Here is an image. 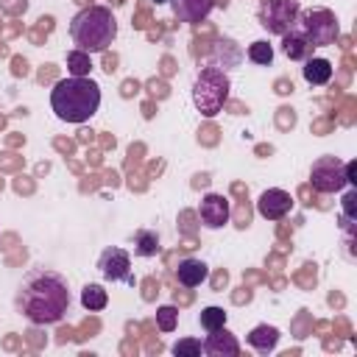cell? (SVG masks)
Masks as SVG:
<instances>
[{"mask_svg": "<svg viewBox=\"0 0 357 357\" xmlns=\"http://www.w3.org/2000/svg\"><path fill=\"white\" fill-rule=\"evenodd\" d=\"M14 310L31 324H59L70 310L67 276L53 268H33L14 293Z\"/></svg>", "mask_w": 357, "mask_h": 357, "instance_id": "1", "label": "cell"}, {"mask_svg": "<svg viewBox=\"0 0 357 357\" xmlns=\"http://www.w3.org/2000/svg\"><path fill=\"white\" fill-rule=\"evenodd\" d=\"M50 109L61 123H86L100 109V86L92 78H64L50 92Z\"/></svg>", "mask_w": 357, "mask_h": 357, "instance_id": "2", "label": "cell"}, {"mask_svg": "<svg viewBox=\"0 0 357 357\" xmlns=\"http://www.w3.org/2000/svg\"><path fill=\"white\" fill-rule=\"evenodd\" d=\"M73 45L84 53H103L117 39V20L106 6H89L70 22Z\"/></svg>", "mask_w": 357, "mask_h": 357, "instance_id": "3", "label": "cell"}, {"mask_svg": "<svg viewBox=\"0 0 357 357\" xmlns=\"http://www.w3.org/2000/svg\"><path fill=\"white\" fill-rule=\"evenodd\" d=\"M229 89H231L229 75L218 64H209L192 81V103L204 117H215L229 100Z\"/></svg>", "mask_w": 357, "mask_h": 357, "instance_id": "4", "label": "cell"}, {"mask_svg": "<svg viewBox=\"0 0 357 357\" xmlns=\"http://www.w3.org/2000/svg\"><path fill=\"white\" fill-rule=\"evenodd\" d=\"M296 28L307 36V42L312 47H326L335 45L340 28H337V17L329 8H310V11H298Z\"/></svg>", "mask_w": 357, "mask_h": 357, "instance_id": "5", "label": "cell"}, {"mask_svg": "<svg viewBox=\"0 0 357 357\" xmlns=\"http://www.w3.org/2000/svg\"><path fill=\"white\" fill-rule=\"evenodd\" d=\"M298 11H301V3L298 0H262L257 17H259V25L268 33L282 36V33H287L296 25Z\"/></svg>", "mask_w": 357, "mask_h": 357, "instance_id": "6", "label": "cell"}, {"mask_svg": "<svg viewBox=\"0 0 357 357\" xmlns=\"http://www.w3.org/2000/svg\"><path fill=\"white\" fill-rule=\"evenodd\" d=\"M310 181L318 192H340L343 187H349V178H346V162L326 153V156H318L310 167Z\"/></svg>", "mask_w": 357, "mask_h": 357, "instance_id": "7", "label": "cell"}, {"mask_svg": "<svg viewBox=\"0 0 357 357\" xmlns=\"http://www.w3.org/2000/svg\"><path fill=\"white\" fill-rule=\"evenodd\" d=\"M98 271L103 273V279L109 282H123V284H134V273H131V257L128 251L109 245L100 251L98 257Z\"/></svg>", "mask_w": 357, "mask_h": 357, "instance_id": "8", "label": "cell"}, {"mask_svg": "<svg viewBox=\"0 0 357 357\" xmlns=\"http://www.w3.org/2000/svg\"><path fill=\"white\" fill-rule=\"evenodd\" d=\"M290 209H293V198H290V192H284L279 187H271L257 198V212L268 220H282Z\"/></svg>", "mask_w": 357, "mask_h": 357, "instance_id": "9", "label": "cell"}, {"mask_svg": "<svg viewBox=\"0 0 357 357\" xmlns=\"http://www.w3.org/2000/svg\"><path fill=\"white\" fill-rule=\"evenodd\" d=\"M198 215H201V223H204L206 229H220V226H226V220H229V201H226L220 192H206V195L201 198Z\"/></svg>", "mask_w": 357, "mask_h": 357, "instance_id": "10", "label": "cell"}, {"mask_svg": "<svg viewBox=\"0 0 357 357\" xmlns=\"http://www.w3.org/2000/svg\"><path fill=\"white\" fill-rule=\"evenodd\" d=\"M201 346H204V354H209V357H237L240 354V343L226 326L212 329Z\"/></svg>", "mask_w": 357, "mask_h": 357, "instance_id": "11", "label": "cell"}, {"mask_svg": "<svg viewBox=\"0 0 357 357\" xmlns=\"http://www.w3.org/2000/svg\"><path fill=\"white\" fill-rule=\"evenodd\" d=\"M215 3L218 0H170L173 14L178 17V22H190V25L206 20L209 11L215 8Z\"/></svg>", "mask_w": 357, "mask_h": 357, "instance_id": "12", "label": "cell"}, {"mask_svg": "<svg viewBox=\"0 0 357 357\" xmlns=\"http://www.w3.org/2000/svg\"><path fill=\"white\" fill-rule=\"evenodd\" d=\"M206 276H209L206 262H201V259H195V257L181 259L178 268H176V282H178L181 287H198Z\"/></svg>", "mask_w": 357, "mask_h": 357, "instance_id": "13", "label": "cell"}, {"mask_svg": "<svg viewBox=\"0 0 357 357\" xmlns=\"http://www.w3.org/2000/svg\"><path fill=\"white\" fill-rule=\"evenodd\" d=\"M301 75H304L307 84L324 86V84H329V78H332V61H329V59H321V56H315V59L310 56V59H304Z\"/></svg>", "mask_w": 357, "mask_h": 357, "instance_id": "14", "label": "cell"}, {"mask_svg": "<svg viewBox=\"0 0 357 357\" xmlns=\"http://www.w3.org/2000/svg\"><path fill=\"white\" fill-rule=\"evenodd\" d=\"M279 343V329L276 326H268V324H259L248 332V346L259 354H271Z\"/></svg>", "mask_w": 357, "mask_h": 357, "instance_id": "15", "label": "cell"}, {"mask_svg": "<svg viewBox=\"0 0 357 357\" xmlns=\"http://www.w3.org/2000/svg\"><path fill=\"white\" fill-rule=\"evenodd\" d=\"M282 50H284L287 59H310L312 45H310L307 36L293 25L287 33H282Z\"/></svg>", "mask_w": 357, "mask_h": 357, "instance_id": "16", "label": "cell"}, {"mask_svg": "<svg viewBox=\"0 0 357 357\" xmlns=\"http://www.w3.org/2000/svg\"><path fill=\"white\" fill-rule=\"evenodd\" d=\"M134 254L137 257H156L159 254V234L153 229L134 231Z\"/></svg>", "mask_w": 357, "mask_h": 357, "instance_id": "17", "label": "cell"}, {"mask_svg": "<svg viewBox=\"0 0 357 357\" xmlns=\"http://www.w3.org/2000/svg\"><path fill=\"white\" fill-rule=\"evenodd\" d=\"M81 304H84V310L98 312V310H103V307L109 304V293L103 290V284L89 282V284H84V290H81Z\"/></svg>", "mask_w": 357, "mask_h": 357, "instance_id": "18", "label": "cell"}, {"mask_svg": "<svg viewBox=\"0 0 357 357\" xmlns=\"http://www.w3.org/2000/svg\"><path fill=\"white\" fill-rule=\"evenodd\" d=\"M67 70H70V75H75V78H86L89 75V70H92V61H89V53H84V50H73V53H67Z\"/></svg>", "mask_w": 357, "mask_h": 357, "instance_id": "19", "label": "cell"}, {"mask_svg": "<svg viewBox=\"0 0 357 357\" xmlns=\"http://www.w3.org/2000/svg\"><path fill=\"white\" fill-rule=\"evenodd\" d=\"M248 59L254 64H271L273 61V47L265 42V39H257L248 45Z\"/></svg>", "mask_w": 357, "mask_h": 357, "instance_id": "20", "label": "cell"}, {"mask_svg": "<svg viewBox=\"0 0 357 357\" xmlns=\"http://www.w3.org/2000/svg\"><path fill=\"white\" fill-rule=\"evenodd\" d=\"M201 326H204L206 332H212V329H218V326H226V312H223V307H204V310H201Z\"/></svg>", "mask_w": 357, "mask_h": 357, "instance_id": "21", "label": "cell"}, {"mask_svg": "<svg viewBox=\"0 0 357 357\" xmlns=\"http://www.w3.org/2000/svg\"><path fill=\"white\" fill-rule=\"evenodd\" d=\"M176 324H178V310H176V307L165 304V307L156 310V326H159L162 332H173Z\"/></svg>", "mask_w": 357, "mask_h": 357, "instance_id": "22", "label": "cell"}, {"mask_svg": "<svg viewBox=\"0 0 357 357\" xmlns=\"http://www.w3.org/2000/svg\"><path fill=\"white\" fill-rule=\"evenodd\" d=\"M201 351H204V346H201V340H195V337H184V340L173 343V354H176V357H198Z\"/></svg>", "mask_w": 357, "mask_h": 357, "instance_id": "23", "label": "cell"}, {"mask_svg": "<svg viewBox=\"0 0 357 357\" xmlns=\"http://www.w3.org/2000/svg\"><path fill=\"white\" fill-rule=\"evenodd\" d=\"M354 201H357V192H354V190H351V192H346V198H343V212H346L343 218H346V220H351V218H354Z\"/></svg>", "mask_w": 357, "mask_h": 357, "instance_id": "24", "label": "cell"}, {"mask_svg": "<svg viewBox=\"0 0 357 357\" xmlns=\"http://www.w3.org/2000/svg\"><path fill=\"white\" fill-rule=\"evenodd\" d=\"M346 178H349V184L354 187L357 184V162L351 159V162H346Z\"/></svg>", "mask_w": 357, "mask_h": 357, "instance_id": "25", "label": "cell"}, {"mask_svg": "<svg viewBox=\"0 0 357 357\" xmlns=\"http://www.w3.org/2000/svg\"><path fill=\"white\" fill-rule=\"evenodd\" d=\"M153 3H156V6H159V3H170V0H153Z\"/></svg>", "mask_w": 357, "mask_h": 357, "instance_id": "26", "label": "cell"}]
</instances>
